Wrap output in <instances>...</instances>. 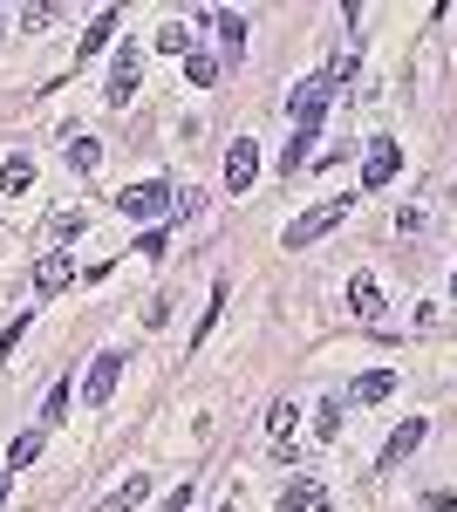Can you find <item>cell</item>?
Instances as JSON below:
<instances>
[{"mask_svg": "<svg viewBox=\"0 0 457 512\" xmlns=\"http://www.w3.org/2000/svg\"><path fill=\"white\" fill-rule=\"evenodd\" d=\"M116 21H123V14H96V21H89V35H82V62H96V48H110V35H116Z\"/></svg>", "mask_w": 457, "mask_h": 512, "instance_id": "16", "label": "cell"}, {"mask_svg": "<svg viewBox=\"0 0 457 512\" xmlns=\"http://www.w3.org/2000/svg\"><path fill=\"white\" fill-rule=\"evenodd\" d=\"M396 171H403V151H396L389 137H376V144H369V158H362V192H382Z\"/></svg>", "mask_w": 457, "mask_h": 512, "instance_id": "5", "label": "cell"}, {"mask_svg": "<svg viewBox=\"0 0 457 512\" xmlns=\"http://www.w3.org/2000/svg\"><path fill=\"white\" fill-rule=\"evenodd\" d=\"M451 294H457V274H451Z\"/></svg>", "mask_w": 457, "mask_h": 512, "instance_id": "30", "label": "cell"}, {"mask_svg": "<svg viewBox=\"0 0 457 512\" xmlns=\"http://www.w3.org/2000/svg\"><path fill=\"white\" fill-rule=\"evenodd\" d=\"M62 417H69V383H55V390H48V403H41V431H48V424H62Z\"/></svg>", "mask_w": 457, "mask_h": 512, "instance_id": "24", "label": "cell"}, {"mask_svg": "<svg viewBox=\"0 0 457 512\" xmlns=\"http://www.w3.org/2000/svg\"><path fill=\"white\" fill-rule=\"evenodd\" d=\"M185 76H191V89H212V82H219V62H212L205 48H191V55H185Z\"/></svg>", "mask_w": 457, "mask_h": 512, "instance_id": "17", "label": "cell"}, {"mask_svg": "<svg viewBox=\"0 0 457 512\" xmlns=\"http://www.w3.org/2000/svg\"><path fill=\"white\" fill-rule=\"evenodd\" d=\"M157 55H191V35L185 28H178V21H171V28H157V41H151Z\"/></svg>", "mask_w": 457, "mask_h": 512, "instance_id": "22", "label": "cell"}, {"mask_svg": "<svg viewBox=\"0 0 457 512\" xmlns=\"http://www.w3.org/2000/svg\"><path fill=\"white\" fill-rule=\"evenodd\" d=\"M294 431H301V410H294V403H273L267 410V444L280 451V458L294 451Z\"/></svg>", "mask_w": 457, "mask_h": 512, "instance_id": "9", "label": "cell"}, {"mask_svg": "<svg viewBox=\"0 0 457 512\" xmlns=\"http://www.w3.org/2000/svg\"><path fill=\"white\" fill-rule=\"evenodd\" d=\"M116 376H123V355L103 349L96 362H89V369H82V403H96V410H103V403L116 396Z\"/></svg>", "mask_w": 457, "mask_h": 512, "instance_id": "3", "label": "cell"}, {"mask_svg": "<svg viewBox=\"0 0 457 512\" xmlns=\"http://www.w3.org/2000/svg\"><path fill=\"white\" fill-rule=\"evenodd\" d=\"M144 499H151V478H123V485H116V492H110L96 512H137Z\"/></svg>", "mask_w": 457, "mask_h": 512, "instance_id": "13", "label": "cell"}, {"mask_svg": "<svg viewBox=\"0 0 457 512\" xmlns=\"http://www.w3.org/2000/svg\"><path fill=\"white\" fill-rule=\"evenodd\" d=\"M35 458H41V431H21L14 444H7V465H14V472H21V465H35Z\"/></svg>", "mask_w": 457, "mask_h": 512, "instance_id": "20", "label": "cell"}, {"mask_svg": "<svg viewBox=\"0 0 457 512\" xmlns=\"http://www.w3.org/2000/svg\"><path fill=\"white\" fill-rule=\"evenodd\" d=\"M116 212H123V219H164V212H178V185H171V178H144V185H123V192H116Z\"/></svg>", "mask_w": 457, "mask_h": 512, "instance_id": "1", "label": "cell"}, {"mask_svg": "<svg viewBox=\"0 0 457 512\" xmlns=\"http://www.w3.org/2000/svg\"><path fill=\"white\" fill-rule=\"evenodd\" d=\"M137 76H144V48H116V69H110V110H130V96H137Z\"/></svg>", "mask_w": 457, "mask_h": 512, "instance_id": "4", "label": "cell"}, {"mask_svg": "<svg viewBox=\"0 0 457 512\" xmlns=\"http://www.w3.org/2000/svg\"><path fill=\"white\" fill-rule=\"evenodd\" d=\"M137 260H164V233H157V226L137 239Z\"/></svg>", "mask_w": 457, "mask_h": 512, "instance_id": "27", "label": "cell"}, {"mask_svg": "<svg viewBox=\"0 0 457 512\" xmlns=\"http://www.w3.org/2000/svg\"><path fill=\"white\" fill-rule=\"evenodd\" d=\"M103 164V144L96 137H69V171H96Z\"/></svg>", "mask_w": 457, "mask_h": 512, "instance_id": "18", "label": "cell"}, {"mask_svg": "<svg viewBox=\"0 0 457 512\" xmlns=\"http://www.w3.org/2000/svg\"><path fill=\"white\" fill-rule=\"evenodd\" d=\"M219 41H226V55H232V62L246 55V21H239L232 7H226V14H219Z\"/></svg>", "mask_w": 457, "mask_h": 512, "instance_id": "19", "label": "cell"}, {"mask_svg": "<svg viewBox=\"0 0 457 512\" xmlns=\"http://www.w3.org/2000/svg\"><path fill=\"white\" fill-rule=\"evenodd\" d=\"M69 280H76V267H69V253H48V260L35 267V294L48 301V294H62Z\"/></svg>", "mask_w": 457, "mask_h": 512, "instance_id": "11", "label": "cell"}, {"mask_svg": "<svg viewBox=\"0 0 457 512\" xmlns=\"http://www.w3.org/2000/svg\"><path fill=\"white\" fill-rule=\"evenodd\" d=\"M280 512H328V492H321V478H294V485L280 492Z\"/></svg>", "mask_w": 457, "mask_h": 512, "instance_id": "10", "label": "cell"}, {"mask_svg": "<svg viewBox=\"0 0 457 512\" xmlns=\"http://www.w3.org/2000/svg\"><path fill=\"white\" fill-rule=\"evenodd\" d=\"M287 110H294L301 123H321V110H328V76H307V82H294Z\"/></svg>", "mask_w": 457, "mask_h": 512, "instance_id": "8", "label": "cell"}, {"mask_svg": "<svg viewBox=\"0 0 457 512\" xmlns=\"http://www.w3.org/2000/svg\"><path fill=\"white\" fill-rule=\"evenodd\" d=\"M191 499H198V492H191V485H178V492L164 499V512H191Z\"/></svg>", "mask_w": 457, "mask_h": 512, "instance_id": "28", "label": "cell"}, {"mask_svg": "<svg viewBox=\"0 0 457 512\" xmlns=\"http://www.w3.org/2000/svg\"><path fill=\"white\" fill-rule=\"evenodd\" d=\"M314 130H321V123H301V137H294V151L280 158V171H301V164L314 158Z\"/></svg>", "mask_w": 457, "mask_h": 512, "instance_id": "21", "label": "cell"}, {"mask_svg": "<svg viewBox=\"0 0 457 512\" xmlns=\"http://www.w3.org/2000/svg\"><path fill=\"white\" fill-rule=\"evenodd\" d=\"M389 390H396V376H389V369H362V376H355V390H348V396H355V403H382Z\"/></svg>", "mask_w": 457, "mask_h": 512, "instance_id": "14", "label": "cell"}, {"mask_svg": "<svg viewBox=\"0 0 457 512\" xmlns=\"http://www.w3.org/2000/svg\"><path fill=\"white\" fill-rule=\"evenodd\" d=\"M342 219H348V198H328L321 212H301V219L287 226V253H301V246H314V239H328Z\"/></svg>", "mask_w": 457, "mask_h": 512, "instance_id": "2", "label": "cell"}, {"mask_svg": "<svg viewBox=\"0 0 457 512\" xmlns=\"http://www.w3.org/2000/svg\"><path fill=\"white\" fill-rule=\"evenodd\" d=\"M0 506H7V478H0Z\"/></svg>", "mask_w": 457, "mask_h": 512, "instance_id": "29", "label": "cell"}, {"mask_svg": "<svg viewBox=\"0 0 457 512\" xmlns=\"http://www.w3.org/2000/svg\"><path fill=\"white\" fill-rule=\"evenodd\" d=\"M219 308H226V280H219V287H212V301H205V321H198V335H191V342H198V349H205V335H212V328H219Z\"/></svg>", "mask_w": 457, "mask_h": 512, "instance_id": "23", "label": "cell"}, {"mask_svg": "<svg viewBox=\"0 0 457 512\" xmlns=\"http://www.w3.org/2000/svg\"><path fill=\"white\" fill-rule=\"evenodd\" d=\"M82 226H89V212H76V205H69V212H55V219H48V233H55V239H76Z\"/></svg>", "mask_w": 457, "mask_h": 512, "instance_id": "25", "label": "cell"}, {"mask_svg": "<svg viewBox=\"0 0 457 512\" xmlns=\"http://www.w3.org/2000/svg\"><path fill=\"white\" fill-rule=\"evenodd\" d=\"M260 178V144L253 137H232V151H226V192H246Z\"/></svg>", "mask_w": 457, "mask_h": 512, "instance_id": "6", "label": "cell"}, {"mask_svg": "<svg viewBox=\"0 0 457 512\" xmlns=\"http://www.w3.org/2000/svg\"><path fill=\"white\" fill-rule=\"evenodd\" d=\"M28 185H35V158H7V164H0V192H7V198H21Z\"/></svg>", "mask_w": 457, "mask_h": 512, "instance_id": "15", "label": "cell"}, {"mask_svg": "<svg viewBox=\"0 0 457 512\" xmlns=\"http://www.w3.org/2000/svg\"><path fill=\"white\" fill-rule=\"evenodd\" d=\"M423 431H430L423 417H410V424H396V437L382 444V458H376V472H396V465H403V458H410V451L423 444Z\"/></svg>", "mask_w": 457, "mask_h": 512, "instance_id": "7", "label": "cell"}, {"mask_svg": "<svg viewBox=\"0 0 457 512\" xmlns=\"http://www.w3.org/2000/svg\"><path fill=\"white\" fill-rule=\"evenodd\" d=\"M342 431V403H321V410H314V437H335Z\"/></svg>", "mask_w": 457, "mask_h": 512, "instance_id": "26", "label": "cell"}, {"mask_svg": "<svg viewBox=\"0 0 457 512\" xmlns=\"http://www.w3.org/2000/svg\"><path fill=\"white\" fill-rule=\"evenodd\" d=\"M348 308H355V315H369V321H376V315H382V280L355 274V280H348Z\"/></svg>", "mask_w": 457, "mask_h": 512, "instance_id": "12", "label": "cell"}]
</instances>
